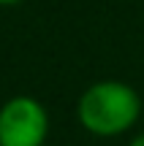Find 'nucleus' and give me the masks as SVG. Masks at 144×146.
<instances>
[{"label":"nucleus","instance_id":"1","mask_svg":"<svg viewBox=\"0 0 144 146\" xmlns=\"http://www.w3.org/2000/svg\"><path fill=\"white\" fill-rule=\"evenodd\" d=\"M141 95L120 78L92 81L76 100V122L92 138H120L141 119Z\"/></svg>","mask_w":144,"mask_h":146},{"label":"nucleus","instance_id":"2","mask_svg":"<svg viewBox=\"0 0 144 146\" xmlns=\"http://www.w3.org/2000/svg\"><path fill=\"white\" fill-rule=\"evenodd\" d=\"M49 111L33 95H14L0 106V146H44Z\"/></svg>","mask_w":144,"mask_h":146},{"label":"nucleus","instance_id":"3","mask_svg":"<svg viewBox=\"0 0 144 146\" xmlns=\"http://www.w3.org/2000/svg\"><path fill=\"white\" fill-rule=\"evenodd\" d=\"M128 146H144V130H141V133H136V135L128 141Z\"/></svg>","mask_w":144,"mask_h":146},{"label":"nucleus","instance_id":"4","mask_svg":"<svg viewBox=\"0 0 144 146\" xmlns=\"http://www.w3.org/2000/svg\"><path fill=\"white\" fill-rule=\"evenodd\" d=\"M19 3H25V0H0L3 8H8V5H19Z\"/></svg>","mask_w":144,"mask_h":146}]
</instances>
